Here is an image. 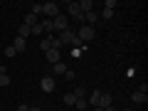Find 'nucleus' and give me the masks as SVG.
Segmentation results:
<instances>
[{"mask_svg": "<svg viewBox=\"0 0 148 111\" xmlns=\"http://www.w3.org/2000/svg\"><path fill=\"white\" fill-rule=\"evenodd\" d=\"M64 72H67V64H64V62L52 64V74H64Z\"/></svg>", "mask_w": 148, "mask_h": 111, "instance_id": "nucleus-15", "label": "nucleus"}, {"mask_svg": "<svg viewBox=\"0 0 148 111\" xmlns=\"http://www.w3.org/2000/svg\"><path fill=\"white\" fill-rule=\"evenodd\" d=\"M101 17H104V20H111V17H114V10H106V8H104V12H101Z\"/></svg>", "mask_w": 148, "mask_h": 111, "instance_id": "nucleus-26", "label": "nucleus"}, {"mask_svg": "<svg viewBox=\"0 0 148 111\" xmlns=\"http://www.w3.org/2000/svg\"><path fill=\"white\" fill-rule=\"evenodd\" d=\"M84 20H86V25L91 27V25H94L96 20H99V12H96V10H91V12H86V15H84Z\"/></svg>", "mask_w": 148, "mask_h": 111, "instance_id": "nucleus-14", "label": "nucleus"}, {"mask_svg": "<svg viewBox=\"0 0 148 111\" xmlns=\"http://www.w3.org/2000/svg\"><path fill=\"white\" fill-rule=\"evenodd\" d=\"M79 10L84 12V15H86V12H91V10H94V0H82V3H79Z\"/></svg>", "mask_w": 148, "mask_h": 111, "instance_id": "nucleus-11", "label": "nucleus"}, {"mask_svg": "<svg viewBox=\"0 0 148 111\" xmlns=\"http://www.w3.org/2000/svg\"><path fill=\"white\" fill-rule=\"evenodd\" d=\"M30 12H35V15L40 17V15H42V3H37V5H32V10H30Z\"/></svg>", "mask_w": 148, "mask_h": 111, "instance_id": "nucleus-23", "label": "nucleus"}, {"mask_svg": "<svg viewBox=\"0 0 148 111\" xmlns=\"http://www.w3.org/2000/svg\"><path fill=\"white\" fill-rule=\"evenodd\" d=\"M114 104V96L109 94V91H101V96H99V109H106V106H111Z\"/></svg>", "mask_w": 148, "mask_h": 111, "instance_id": "nucleus-9", "label": "nucleus"}, {"mask_svg": "<svg viewBox=\"0 0 148 111\" xmlns=\"http://www.w3.org/2000/svg\"><path fill=\"white\" fill-rule=\"evenodd\" d=\"M45 59H47L49 64H57V62H62V52H59V49H47V52H45Z\"/></svg>", "mask_w": 148, "mask_h": 111, "instance_id": "nucleus-8", "label": "nucleus"}, {"mask_svg": "<svg viewBox=\"0 0 148 111\" xmlns=\"http://www.w3.org/2000/svg\"><path fill=\"white\" fill-rule=\"evenodd\" d=\"M94 111H104V109H99V106H96V109H94Z\"/></svg>", "mask_w": 148, "mask_h": 111, "instance_id": "nucleus-30", "label": "nucleus"}, {"mask_svg": "<svg viewBox=\"0 0 148 111\" xmlns=\"http://www.w3.org/2000/svg\"><path fill=\"white\" fill-rule=\"evenodd\" d=\"M64 104H67V106H74V104H77V96H74V94H67V96H64Z\"/></svg>", "mask_w": 148, "mask_h": 111, "instance_id": "nucleus-18", "label": "nucleus"}, {"mask_svg": "<svg viewBox=\"0 0 148 111\" xmlns=\"http://www.w3.org/2000/svg\"><path fill=\"white\" fill-rule=\"evenodd\" d=\"M104 8H106V10H116V8H119V3H116V0H106V3H104Z\"/></svg>", "mask_w": 148, "mask_h": 111, "instance_id": "nucleus-20", "label": "nucleus"}, {"mask_svg": "<svg viewBox=\"0 0 148 111\" xmlns=\"http://www.w3.org/2000/svg\"><path fill=\"white\" fill-rule=\"evenodd\" d=\"M57 111H62V109H57Z\"/></svg>", "mask_w": 148, "mask_h": 111, "instance_id": "nucleus-32", "label": "nucleus"}, {"mask_svg": "<svg viewBox=\"0 0 148 111\" xmlns=\"http://www.w3.org/2000/svg\"><path fill=\"white\" fill-rule=\"evenodd\" d=\"M52 37H54V35H47V37H42V42H40V47H42V52H47V49H52Z\"/></svg>", "mask_w": 148, "mask_h": 111, "instance_id": "nucleus-13", "label": "nucleus"}, {"mask_svg": "<svg viewBox=\"0 0 148 111\" xmlns=\"http://www.w3.org/2000/svg\"><path fill=\"white\" fill-rule=\"evenodd\" d=\"M37 22H40V17H37L35 12H27V15H25V22H22V25H27V27H35Z\"/></svg>", "mask_w": 148, "mask_h": 111, "instance_id": "nucleus-10", "label": "nucleus"}, {"mask_svg": "<svg viewBox=\"0 0 148 111\" xmlns=\"http://www.w3.org/2000/svg\"><path fill=\"white\" fill-rule=\"evenodd\" d=\"M123 111H133V109H123Z\"/></svg>", "mask_w": 148, "mask_h": 111, "instance_id": "nucleus-31", "label": "nucleus"}, {"mask_svg": "<svg viewBox=\"0 0 148 111\" xmlns=\"http://www.w3.org/2000/svg\"><path fill=\"white\" fill-rule=\"evenodd\" d=\"M77 37L86 45V42H91V40L96 37V30H94V27H89V25H82L79 30H77Z\"/></svg>", "mask_w": 148, "mask_h": 111, "instance_id": "nucleus-1", "label": "nucleus"}, {"mask_svg": "<svg viewBox=\"0 0 148 111\" xmlns=\"http://www.w3.org/2000/svg\"><path fill=\"white\" fill-rule=\"evenodd\" d=\"M99 96H101V91H99V89H96V91H91V96L86 99V104H89V106H94V109H96V106H99Z\"/></svg>", "mask_w": 148, "mask_h": 111, "instance_id": "nucleus-12", "label": "nucleus"}, {"mask_svg": "<svg viewBox=\"0 0 148 111\" xmlns=\"http://www.w3.org/2000/svg\"><path fill=\"white\" fill-rule=\"evenodd\" d=\"M52 25H54V30L64 32V30H69V17H67V15H62V12H59V15L54 17V20H52Z\"/></svg>", "mask_w": 148, "mask_h": 111, "instance_id": "nucleus-6", "label": "nucleus"}, {"mask_svg": "<svg viewBox=\"0 0 148 111\" xmlns=\"http://www.w3.org/2000/svg\"><path fill=\"white\" fill-rule=\"evenodd\" d=\"M131 101L133 104H148V86H141L131 94Z\"/></svg>", "mask_w": 148, "mask_h": 111, "instance_id": "nucleus-3", "label": "nucleus"}, {"mask_svg": "<svg viewBox=\"0 0 148 111\" xmlns=\"http://www.w3.org/2000/svg\"><path fill=\"white\" fill-rule=\"evenodd\" d=\"M0 86H10V77L8 74H0Z\"/></svg>", "mask_w": 148, "mask_h": 111, "instance_id": "nucleus-22", "label": "nucleus"}, {"mask_svg": "<svg viewBox=\"0 0 148 111\" xmlns=\"http://www.w3.org/2000/svg\"><path fill=\"white\" fill-rule=\"evenodd\" d=\"M15 54H17V52H15V47H12V45H10V47H5V57H8V59H12Z\"/></svg>", "mask_w": 148, "mask_h": 111, "instance_id": "nucleus-21", "label": "nucleus"}, {"mask_svg": "<svg viewBox=\"0 0 148 111\" xmlns=\"http://www.w3.org/2000/svg\"><path fill=\"white\" fill-rule=\"evenodd\" d=\"M42 15L49 17V20H54V17L59 15V5H57V3H45V5H42Z\"/></svg>", "mask_w": 148, "mask_h": 111, "instance_id": "nucleus-5", "label": "nucleus"}, {"mask_svg": "<svg viewBox=\"0 0 148 111\" xmlns=\"http://www.w3.org/2000/svg\"><path fill=\"white\" fill-rule=\"evenodd\" d=\"M74 77H77V74H74L72 69H67V72H64V79H67V82H74Z\"/></svg>", "mask_w": 148, "mask_h": 111, "instance_id": "nucleus-25", "label": "nucleus"}, {"mask_svg": "<svg viewBox=\"0 0 148 111\" xmlns=\"http://www.w3.org/2000/svg\"><path fill=\"white\" fill-rule=\"evenodd\" d=\"M17 111H30V106H27V104H20V106H17Z\"/></svg>", "mask_w": 148, "mask_h": 111, "instance_id": "nucleus-27", "label": "nucleus"}, {"mask_svg": "<svg viewBox=\"0 0 148 111\" xmlns=\"http://www.w3.org/2000/svg\"><path fill=\"white\" fill-rule=\"evenodd\" d=\"M27 35H32V32H30V27H27V25H22L20 30H17V37H22V40H25Z\"/></svg>", "mask_w": 148, "mask_h": 111, "instance_id": "nucleus-17", "label": "nucleus"}, {"mask_svg": "<svg viewBox=\"0 0 148 111\" xmlns=\"http://www.w3.org/2000/svg\"><path fill=\"white\" fill-rule=\"evenodd\" d=\"M12 47H15V52H25V40H22V37H15Z\"/></svg>", "mask_w": 148, "mask_h": 111, "instance_id": "nucleus-16", "label": "nucleus"}, {"mask_svg": "<svg viewBox=\"0 0 148 111\" xmlns=\"http://www.w3.org/2000/svg\"><path fill=\"white\" fill-rule=\"evenodd\" d=\"M104 111H119V109H116V106H114V104H111V106H106Z\"/></svg>", "mask_w": 148, "mask_h": 111, "instance_id": "nucleus-28", "label": "nucleus"}, {"mask_svg": "<svg viewBox=\"0 0 148 111\" xmlns=\"http://www.w3.org/2000/svg\"><path fill=\"white\" fill-rule=\"evenodd\" d=\"M72 94H74V96H77V99H84V89H82V86H77V89H74V91H72Z\"/></svg>", "mask_w": 148, "mask_h": 111, "instance_id": "nucleus-24", "label": "nucleus"}, {"mask_svg": "<svg viewBox=\"0 0 148 111\" xmlns=\"http://www.w3.org/2000/svg\"><path fill=\"white\" fill-rule=\"evenodd\" d=\"M67 10H69V17H74V20H79L82 25H84V12L79 10V3H69Z\"/></svg>", "mask_w": 148, "mask_h": 111, "instance_id": "nucleus-7", "label": "nucleus"}, {"mask_svg": "<svg viewBox=\"0 0 148 111\" xmlns=\"http://www.w3.org/2000/svg\"><path fill=\"white\" fill-rule=\"evenodd\" d=\"M40 86H42V91H45V94H52V91H54V86H57V84H54V77H52V74H45L42 79H40Z\"/></svg>", "mask_w": 148, "mask_h": 111, "instance_id": "nucleus-4", "label": "nucleus"}, {"mask_svg": "<svg viewBox=\"0 0 148 111\" xmlns=\"http://www.w3.org/2000/svg\"><path fill=\"white\" fill-rule=\"evenodd\" d=\"M86 106H89V104H86V99H77V104H74V109H79V111H84Z\"/></svg>", "mask_w": 148, "mask_h": 111, "instance_id": "nucleus-19", "label": "nucleus"}, {"mask_svg": "<svg viewBox=\"0 0 148 111\" xmlns=\"http://www.w3.org/2000/svg\"><path fill=\"white\" fill-rule=\"evenodd\" d=\"M59 42H62V47H69V45H74V40H77V30H64V32H59V37H57Z\"/></svg>", "mask_w": 148, "mask_h": 111, "instance_id": "nucleus-2", "label": "nucleus"}, {"mask_svg": "<svg viewBox=\"0 0 148 111\" xmlns=\"http://www.w3.org/2000/svg\"><path fill=\"white\" fill-rule=\"evenodd\" d=\"M30 111H42V109H40V106H30Z\"/></svg>", "mask_w": 148, "mask_h": 111, "instance_id": "nucleus-29", "label": "nucleus"}]
</instances>
